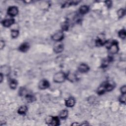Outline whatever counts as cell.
Segmentation results:
<instances>
[{"label":"cell","mask_w":126,"mask_h":126,"mask_svg":"<svg viewBox=\"0 0 126 126\" xmlns=\"http://www.w3.org/2000/svg\"><path fill=\"white\" fill-rule=\"evenodd\" d=\"M66 79V75L63 71L58 72L55 74L53 77V80L57 83H61L65 81Z\"/></svg>","instance_id":"6da1fadb"},{"label":"cell","mask_w":126,"mask_h":126,"mask_svg":"<svg viewBox=\"0 0 126 126\" xmlns=\"http://www.w3.org/2000/svg\"><path fill=\"white\" fill-rule=\"evenodd\" d=\"M109 51L111 54H116L119 51V46L118 42L114 40L112 41L110 44H109L107 46Z\"/></svg>","instance_id":"7a4b0ae2"},{"label":"cell","mask_w":126,"mask_h":126,"mask_svg":"<svg viewBox=\"0 0 126 126\" xmlns=\"http://www.w3.org/2000/svg\"><path fill=\"white\" fill-rule=\"evenodd\" d=\"M46 122L50 126H57L60 125V119L58 117H48L46 119Z\"/></svg>","instance_id":"3957f363"},{"label":"cell","mask_w":126,"mask_h":126,"mask_svg":"<svg viewBox=\"0 0 126 126\" xmlns=\"http://www.w3.org/2000/svg\"><path fill=\"white\" fill-rule=\"evenodd\" d=\"M64 37V33L62 31H59L52 36V39L56 41H60L62 40Z\"/></svg>","instance_id":"277c9868"},{"label":"cell","mask_w":126,"mask_h":126,"mask_svg":"<svg viewBox=\"0 0 126 126\" xmlns=\"http://www.w3.org/2000/svg\"><path fill=\"white\" fill-rule=\"evenodd\" d=\"M18 13V8L16 6H12L8 8L7 14L11 16H15Z\"/></svg>","instance_id":"5b68a950"},{"label":"cell","mask_w":126,"mask_h":126,"mask_svg":"<svg viewBox=\"0 0 126 126\" xmlns=\"http://www.w3.org/2000/svg\"><path fill=\"white\" fill-rule=\"evenodd\" d=\"M50 86L49 82L45 79L42 80L39 83V88L41 90H44L49 88Z\"/></svg>","instance_id":"8992f818"},{"label":"cell","mask_w":126,"mask_h":126,"mask_svg":"<svg viewBox=\"0 0 126 126\" xmlns=\"http://www.w3.org/2000/svg\"><path fill=\"white\" fill-rule=\"evenodd\" d=\"M78 71L81 73H86L88 72L90 68L89 66L85 64H81L78 66Z\"/></svg>","instance_id":"52a82bcc"},{"label":"cell","mask_w":126,"mask_h":126,"mask_svg":"<svg viewBox=\"0 0 126 126\" xmlns=\"http://www.w3.org/2000/svg\"><path fill=\"white\" fill-rule=\"evenodd\" d=\"M66 78L71 82H75L77 79L76 75L72 72H70L66 75Z\"/></svg>","instance_id":"ba28073f"},{"label":"cell","mask_w":126,"mask_h":126,"mask_svg":"<svg viewBox=\"0 0 126 126\" xmlns=\"http://www.w3.org/2000/svg\"><path fill=\"white\" fill-rule=\"evenodd\" d=\"M15 21L14 19H5L2 22V23L3 26L5 27H9L11 26L14 23Z\"/></svg>","instance_id":"9c48e42d"},{"label":"cell","mask_w":126,"mask_h":126,"mask_svg":"<svg viewBox=\"0 0 126 126\" xmlns=\"http://www.w3.org/2000/svg\"><path fill=\"white\" fill-rule=\"evenodd\" d=\"M75 104V99L73 98H70L66 100L65 104L68 107H73Z\"/></svg>","instance_id":"30bf717a"},{"label":"cell","mask_w":126,"mask_h":126,"mask_svg":"<svg viewBox=\"0 0 126 126\" xmlns=\"http://www.w3.org/2000/svg\"><path fill=\"white\" fill-rule=\"evenodd\" d=\"M106 40L103 37H99L96 40V45L98 46H102L106 44Z\"/></svg>","instance_id":"8fae6325"},{"label":"cell","mask_w":126,"mask_h":126,"mask_svg":"<svg viewBox=\"0 0 126 126\" xmlns=\"http://www.w3.org/2000/svg\"><path fill=\"white\" fill-rule=\"evenodd\" d=\"M29 45L28 43H23L19 47V49L20 51L25 52L27 51L29 48Z\"/></svg>","instance_id":"7c38bea8"},{"label":"cell","mask_w":126,"mask_h":126,"mask_svg":"<svg viewBox=\"0 0 126 126\" xmlns=\"http://www.w3.org/2000/svg\"><path fill=\"white\" fill-rule=\"evenodd\" d=\"M1 73L4 75H8L11 72V69L9 66H4L1 67Z\"/></svg>","instance_id":"4fadbf2b"},{"label":"cell","mask_w":126,"mask_h":126,"mask_svg":"<svg viewBox=\"0 0 126 126\" xmlns=\"http://www.w3.org/2000/svg\"><path fill=\"white\" fill-rule=\"evenodd\" d=\"M89 10V8L87 5H84L81 6L79 8V12L81 14H85L87 13Z\"/></svg>","instance_id":"5bb4252c"},{"label":"cell","mask_w":126,"mask_h":126,"mask_svg":"<svg viewBox=\"0 0 126 126\" xmlns=\"http://www.w3.org/2000/svg\"><path fill=\"white\" fill-rule=\"evenodd\" d=\"M64 50V45L62 44H58L54 48V51L56 53H61Z\"/></svg>","instance_id":"9a60e30c"},{"label":"cell","mask_w":126,"mask_h":126,"mask_svg":"<svg viewBox=\"0 0 126 126\" xmlns=\"http://www.w3.org/2000/svg\"><path fill=\"white\" fill-rule=\"evenodd\" d=\"M28 110V108L25 105H23L21 106L18 110V113L21 115H23L25 114L27 112Z\"/></svg>","instance_id":"2e32d148"},{"label":"cell","mask_w":126,"mask_h":126,"mask_svg":"<svg viewBox=\"0 0 126 126\" xmlns=\"http://www.w3.org/2000/svg\"><path fill=\"white\" fill-rule=\"evenodd\" d=\"M68 115V111L66 110H63L59 113V117L61 119H66Z\"/></svg>","instance_id":"e0dca14e"},{"label":"cell","mask_w":126,"mask_h":126,"mask_svg":"<svg viewBox=\"0 0 126 126\" xmlns=\"http://www.w3.org/2000/svg\"><path fill=\"white\" fill-rule=\"evenodd\" d=\"M17 82L16 80L12 79L11 80L10 83V86L12 89H15L17 86Z\"/></svg>","instance_id":"ac0fdd59"},{"label":"cell","mask_w":126,"mask_h":126,"mask_svg":"<svg viewBox=\"0 0 126 126\" xmlns=\"http://www.w3.org/2000/svg\"><path fill=\"white\" fill-rule=\"evenodd\" d=\"M19 31L16 30H12L11 32V37L13 38H17L18 36H19Z\"/></svg>","instance_id":"d6986e66"},{"label":"cell","mask_w":126,"mask_h":126,"mask_svg":"<svg viewBox=\"0 0 126 126\" xmlns=\"http://www.w3.org/2000/svg\"><path fill=\"white\" fill-rule=\"evenodd\" d=\"M118 35L119 37L122 38V39H125L126 36V31L124 29H122L120 30L118 33Z\"/></svg>","instance_id":"ffe728a7"},{"label":"cell","mask_w":126,"mask_h":126,"mask_svg":"<svg viewBox=\"0 0 126 126\" xmlns=\"http://www.w3.org/2000/svg\"><path fill=\"white\" fill-rule=\"evenodd\" d=\"M26 99L27 100V101L29 102H33L36 100V98L34 97L30 94H27L26 96Z\"/></svg>","instance_id":"44dd1931"},{"label":"cell","mask_w":126,"mask_h":126,"mask_svg":"<svg viewBox=\"0 0 126 126\" xmlns=\"http://www.w3.org/2000/svg\"><path fill=\"white\" fill-rule=\"evenodd\" d=\"M125 13H126L125 10L123 9V8H121V9L119 10L118 11V13H117V14H118V16L119 18L123 17L125 15Z\"/></svg>","instance_id":"7402d4cb"},{"label":"cell","mask_w":126,"mask_h":126,"mask_svg":"<svg viewBox=\"0 0 126 126\" xmlns=\"http://www.w3.org/2000/svg\"><path fill=\"white\" fill-rule=\"evenodd\" d=\"M111 60H112V59L111 57H108V58H107L106 60H105L103 63V67L107 66L108 64H110V62H111Z\"/></svg>","instance_id":"603a6c76"},{"label":"cell","mask_w":126,"mask_h":126,"mask_svg":"<svg viewBox=\"0 0 126 126\" xmlns=\"http://www.w3.org/2000/svg\"><path fill=\"white\" fill-rule=\"evenodd\" d=\"M126 94H122V95L119 98V101L121 103L125 104L126 103Z\"/></svg>","instance_id":"cb8c5ba5"},{"label":"cell","mask_w":126,"mask_h":126,"mask_svg":"<svg viewBox=\"0 0 126 126\" xmlns=\"http://www.w3.org/2000/svg\"><path fill=\"white\" fill-rule=\"evenodd\" d=\"M62 29L64 31H67L69 28V25L66 22H65L62 25Z\"/></svg>","instance_id":"d4e9b609"},{"label":"cell","mask_w":126,"mask_h":126,"mask_svg":"<svg viewBox=\"0 0 126 126\" xmlns=\"http://www.w3.org/2000/svg\"><path fill=\"white\" fill-rule=\"evenodd\" d=\"M121 92L122 94H125L126 93V85H124L122 86L120 89Z\"/></svg>","instance_id":"484cf974"},{"label":"cell","mask_w":126,"mask_h":126,"mask_svg":"<svg viewBox=\"0 0 126 126\" xmlns=\"http://www.w3.org/2000/svg\"><path fill=\"white\" fill-rule=\"evenodd\" d=\"M105 4H106V6H107L108 7H111V5H112V2H111V1H106V2H105Z\"/></svg>","instance_id":"4316f807"},{"label":"cell","mask_w":126,"mask_h":126,"mask_svg":"<svg viewBox=\"0 0 126 126\" xmlns=\"http://www.w3.org/2000/svg\"><path fill=\"white\" fill-rule=\"evenodd\" d=\"M5 46V41L1 40L0 41V47H1V49H2Z\"/></svg>","instance_id":"83f0119b"},{"label":"cell","mask_w":126,"mask_h":126,"mask_svg":"<svg viewBox=\"0 0 126 126\" xmlns=\"http://www.w3.org/2000/svg\"><path fill=\"white\" fill-rule=\"evenodd\" d=\"M3 74L1 73V75H0V79H1V82H2L3 80Z\"/></svg>","instance_id":"f1b7e54d"}]
</instances>
